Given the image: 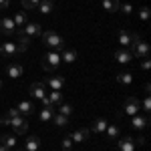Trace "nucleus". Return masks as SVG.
<instances>
[{
    "instance_id": "obj_1",
    "label": "nucleus",
    "mask_w": 151,
    "mask_h": 151,
    "mask_svg": "<svg viewBox=\"0 0 151 151\" xmlns=\"http://www.w3.org/2000/svg\"><path fill=\"white\" fill-rule=\"evenodd\" d=\"M40 38H42V42H45L48 48H55V50H63V48H65L63 36L58 35V32H55V30H45V32L40 35Z\"/></svg>"
},
{
    "instance_id": "obj_2",
    "label": "nucleus",
    "mask_w": 151,
    "mask_h": 151,
    "mask_svg": "<svg viewBox=\"0 0 151 151\" xmlns=\"http://www.w3.org/2000/svg\"><path fill=\"white\" fill-rule=\"evenodd\" d=\"M63 60H60V55H58L57 50H50V52H47V55H42V69L45 70H55L60 65Z\"/></svg>"
},
{
    "instance_id": "obj_3",
    "label": "nucleus",
    "mask_w": 151,
    "mask_h": 151,
    "mask_svg": "<svg viewBox=\"0 0 151 151\" xmlns=\"http://www.w3.org/2000/svg\"><path fill=\"white\" fill-rule=\"evenodd\" d=\"M4 125H10L18 135H24L26 131H28V121H26V117L18 115V117H12V119H8V121H2Z\"/></svg>"
},
{
    "instance_id": "obj_4",
    "label": "nucleus",
    "mask_w": 151,
    "mask_h": 151,
    "mask_svg": "<svg viewBox=\"0 0 151 151\" xmlns=\"http://www.w3.org/2000/svg\"><path fill=\"white\" fill-rule=\"evenodd\" d=\"M129 48H131V55H133V57H139V58L149 57V45H147L143 38H135V42Z\"/></svg>"
},
{
    "instance_id": "obj_5",
    "label": "nucleus",
    "mask_w": 151,
    "mask_h": 151,
    "mask_svg": "<svg viewBox=\"0 0 151 151\" xmlns=\"http://www.w3.org/2000/svg\"><path fill=\"white\" fill-rule=\"evenodd\" d=\"M123 115H125V117L139 115V99H135V97H129L127 101L123 103Z\"/></svg>"
},
{
    "instance_id": "obj_6",
    "label": "nucleus",
    "mask_w": 151,
    "mask_h": 151,
    "mask_svg": "<svg viewBox=\"0 0 151 151\" xmlns=\"http://www.w3.org/2000/svg\"><path fill=\"white\" fill-rule=\"evenodd\" d=\"M135 38H137V35L129 32V30H125V28H121V30L117 32V40H119L121 48H129L133 42H135Z\"/></svg>"
},
{
    "instance_id": "obj_7",
    "label": "nucleus",
    "mask_w": 151,
    "mask_h": 151,
    "mask_svg": "<svg viewBox=\"0 0 151 151\" xmlns=\"http://www.w3.org/2000/svg\"><path fill=\"white\" fill-rule=\"evenodd\" d=\"M18 32L26 35L28 38H35V36H40V35H42V26H40L38 22H26L22 28L18 30Z\"/></svg>"
},
{
    "instance_id": "obj_8",
    "label": "nucleus",
    "mask_w": 151,
    "mask_h": 151,
    "mask_svg": "<svg viewBox=\"0 0 151 151\" xmlns=\"http://www.w3.org/2000/svg\"><path fill=\"white\" fill-rule=\"evenodd\" d=\"M6 75H8L10 79H20V77L24 75L22 63H18V60H12V63H8V67H6Z\"/></svg>"
},
{
    "instance_id": "obj_9",
    "label": "nucleus",
    "mask_w": 151,
    "mask_h": 151,
    "mask_svg": "<svg viewBox=\"0 0 151 151\" xmlns=\"http://www.w3.org/2000/svg\"><path fill=\"white\" fill-rule=\"evenodd\" d=\"M28 93H30L32 99L42 101V99L47 97V87H45L42 83H32V85H30V89H28Z\"/></svg>"
},
{
    "instance_id": "obj_10",
    "label": "nucleus",
    "mask_w": 151,
    "mask_h": 151,
    "mask_svg": "<svg viewBox=\"0 0 151 151\" xmlns=\"http://www.w3.org/2000/svg\"><path fill=\"white\" fill-rule=\"evenodd\" d=\"M0 52H2V57H6V58H14L18 55L16 42H0Z\"/></svg>"
},
{
    "instance_id": "obj_11",
    "label": "nucleus",
    "mask_w": 151,
    "mask_h": 151,
    "mask_svg": "<svg viewBox=\"0 0 151 151\" xmlns=\"http://www.w3.org/2000/svg\"><path fill=\"white\" fill-rule=\"evenodd\" d=\"M115 60L121 63V65H129V63L133 60V55H131L129 48H117L115 50Z\"/></svg>"
},
{
    "instance_id": "obj_12",
    "label": "nucleus",
    "mask_w": 151,
    "mask_h": 151,
    "mask_svg": "<svg viewBox=\"0 0 151 151\" xmlns=\"http://www.w3.org/2000/svg\"><path fill=\"white\" fill-rule=\"evenodd\" d=\"M147 125H149V117L147 115H133L131 117V127L133 129H137V131H141V129H145L147 127Z\"/></svg>"
},
{
    "instance_id": "obj_13",
    "label": "nucleus",
    "mask_w": 151,
    "mask_h": 151,
    "mask_svg": "<svg viewBox=\"0 0 151 151\" xmlns=\"http://www.w3.org/2000/svg\"><path fill=\"white\" fill-rule=\"evenodd\" d=\"M14 30H16V24H14L12 18L6 16V18H2V20H0V32H2V35H8V36H10Z\"/></svg>"
},
{
    "instance_id": "obj_14",
    "label": "nucleus",
    "mask_w": 151,
    "mask_h": 151,
    "mask_svg": "<svg viewBox=\"0 0 151 151\" xmlns=\"http://www.w3.org/2000/svg\"><path fill=\"white\" fill-rule=\"evenodd\" d=\"M89 135H91V131H89L87 127H83V129H77L75 133H70L69 137L73 139V143H83V141L89 139Z\"/></svg>"
},
{
    "instance_id": "obj_15",
    "label": "nucleus",
    "mask_w": 151,
    "mask_h": 151,
    "mask_svg": "<svg viewBox=\"0 0 151 151\" xmlns=\"http://www.w3.org/2000/svg\"><path fill=\"white\" fill-rule=\"evenodd\" d=\"M117 145H119V149L121 151H135V139L133 137H123V139L117 141Z\"/></svg>"
},
{
    "instance_id": "obj_16",
    "label": "nucleus",
    "mask_w": 151,
    "mask_h": 151,
    "mask_svg": "<svg viewBox=\"0 0 151 151\" xmlns=\"http://www.w3.org/2000/svg\"><path fill=\"white\" fill-rule=\"evenodd\" d=\"M48 87H50V91H60L65 87V77H60V75L48 77Z\"/></svg>"
},
{
    "instance_id": "obj_17",
    "label": "nucleus",
    "mask_w": 151,
    "mask_h": 151,
    "mask_svg": "<svg viewBox=\"0 0 151 151\" xmlns=\"http://www.w3.org/2000/svg\"><path fill=\"white\" fill-rule=\"evenodd\" d=\"M16 109H18V113H20L22 117L32 115V113H35V105L30 103V101H20V103L16 105Z\"/></svg>"
},
{
    "instance_id": "obj_18",
    "label": "nucleus",
    "mask_w": 151,
    "mask_h": 151,
    "mask_svg": "<svg viewBox=\"0 0 151 151\" xmlns=\"http://www.w3.org/2000/svg\"><path fill=\"white\" fill-rule=\"evenodd\" d=\"M38 147H40V139L36 135L26 137V141H24V151H38Z\"/></svg>"
},
{
    "instance_id": "obj_19",
    "label": "nucleus",
    "mask_w": 151,
    "mask_h": 151,
    "mask_svg": "<svg viewBox=\"0 0 151 151\" xmlns=\"http://www.w3.org/2000/svg\"><path fill=\"white\" fill-rule=\"evenodd\" d=\"M60 60H63V63H75V60H77V50L65 47L63 48V55H60Z\"/></svg>"
},
{
    "instance_id": "obj_20",
    "label": "nucleus",
    "mask_w": 151,
    "mask_h": 151,
    "mask_svg": "<svg viewBox=\"0 0 151 151\" xmlns=\"http://www.w3.org/2000/svg\"><path fill=\"white\" fill-rule=\"evenodd\" d=\"M30 47V38L26 35H22V32H18V42H16V48H18V55L20 52H24L26 48Z\"/></svg>"
},
{
    "instance_id": "obj_21",
    "label": "nucleus",
    "mask_w": 151,
    "mask_h": 151,
    "mask_svg": "<svg viewBox=\"0 0 151 151\" xmlns=\"http://www.w3.org/2000/svg\"><path fill=\"white\" fill-rule=\"evenodd\" d=\"M47 101L50 103V107H57V105L63 103V93H60V91H50V93L47 95Z\"/></svg>"
},
{
    "instance_id": "obj_22",
    "label": "nucleus",
    "mask_w": 151,
    "mask_h": 151,
    "mask_svg": "<svg viewBox=\"0 0 151 151\" xmlns=\"http://www.w3.org/2000/svg\"><path fill=\"white\" fill-rule=\"evenodd\" d=\"M107 125H109V123H107L105 119H97V121L91 123V129H89V131H93V133H105Z\"/></svg>"
},
{
    "instance_id": "obj_23",
    "label": "nucleus",
    "mask_w": 151,
    "mask_h": 151,
    "mask_svg": "<svg viewBox=\"0 0 151 151\" xmlns=\"http://www.w3.org/2000/svg\"><path fill=\"white\" fill-rule=\"evenodd\" d=\"M52 115H55V109H52V107H45V109L38 113V119H40L42 123H50V121H52Z\"/></svg>"
},
{
    "instance_id": "obj_24",
    "label": "nucleus",
    "mask_w": 151,
    "mask_h": 151,
    "mask_svg": "<svg viewBox=\"0 0 151 151\" xmlns=\"http://www.w3.org/2000/svg\"><path fill=\"white\" fill-rule=\"evenodd\" d=\"M0 145L6 147V149H14V147H16V137H12V135H2V137H0Z\"/></svg>"
},
{
    "instance_id": "obj_25",
    "label": "nucleus",
    "mask_w": 151,
    "mask_h": 151,
    "mask_svg": "<svg viewBox=\"0 0 151 151\" xmlns=\"http://www.w3.org/2000/svg\"><path fill=\"white\" fill-rule=\"evenodd\" d=\"M36 8L42 12V14H50V12L55 10V2H50V0H40V4H38Z\"/></svg>"
},
{
    "instance_id": "obj_26",
    "label": "nucleus",
    "mask_w": 151,
    "mask_h": 151,
    "mask_svg": "<svg viewBox=\"0 0 151 151\" xmlns=\"http://www.w3.org/2000/svg\"><path fill=\"white\" fill-rule=\"evenodd\" d=\"M52 123H55L57 127H67V125H69V117L57 113V115H52Z\"/></svg>"
},
{
    "instance_id": "obj_27",
    "label": "nucleus",
    "mask_w": 151,
    "mask_h": 151,
    "mask_svg": "<svg viewBox=\"0 0 151 151\" xmlns=\"http://www.w3.org/2000/svg\"><path fill=\"white\" fill-rule=\"evenodd\" d=\"M12 20H14V24H16V28H22L24 24L28 22V20H26V12H16Z\"/></svg>"
},
{
    "instance_id": "obj_28",
    "label": "nucleus",
    "mask_w": 151,
    "mask_h": 151,
    "mask_svg": "<svg viewBox=\"0 0 151 151\" xmlns=\"http://www.w3.org/2000/svg\"><path fill=\"white\" fill-rule=\"evenodd\" d=\"M105 133H107V137H109V139H119V133H121V131H119V127H117V125H107V129H105Z\"/></svg>"
},
{
    "instance_id": "obj_29",
    "label": "nucleus",
    "mask_w": 151,
    "mask_h": 151,
    "mask_svg": "<svg viewBox=\"0 0 151 151\" xmlns=\"http://www.w3.org/2000/svg\"><path fill=\"white\" fill-rule=\"evenodd\" d=\"M103 8L107 12H117L119 10V0H103Z\"/></svg>"
},
{
    "instance_id": "obj_30",
    "label": "nucleus",
    "mask_w": 151,
    "mask_h": 151,
    "mask_svg": "<svg viewBox=\"0 0 151 151\" xmlns=\"http://www.w3.org/2000/svg\"><path fill=\"white\" fill-rule=\"evenodd\" d=\"M131 81H133L131 73H119L117 75V83H121V85H131Z\"/></svg>"
},
{
    "instance_id": "obj_31",
    "label": "nucleus",
    "mask_w": 151,
    "mask_h": 151,
    "mask_svg": "<svg viewBox=\"0 0 151 151\" xmlns=\"http://www.w3.org/2000/svg\"><path fill=\"white\" fill-rule=\"evenodd\" d=\"M57 107H58V113H60V115H67V117L73 115V107H70L69 103H60V105H57Z\"/></svg>"
},
{
    "instance_id": "obj_32",
    "label": "nucleus",
    "mask_w": 151,
    "mask_h": 151,
    "mask_svg": "<svg viewBox=\"0 0 151 151\" xmlns=\"http://www.w3.org/2000/svg\"><path fill=\"white\" fill-rule=\"evenodd\" d=\"M38 4H40V0H22L24 10H35Z\"/></svg>"
},
{
    "instance_id": "obj_33",
    "label": "nucleus",
    "mask_w": 151,
    "mask_h": 151,
    "mask_svg": "<svg viewBox=\"0 0 151 151\" xmlns=\"http://www.w3.org/2000/svg\"><path fill=\"white\" fill-rule=\"evenodd\" d=\"M141 109H143L145 113H149V111H151V99H149V95H145V99H143V103H141Z\"/></svg>"
},
{
    "instance_id": "obj_34",
    "label": "nucleus",
    "mask_w": 151,
    "mask_h": 151,
    "mask_svg": "<svg viewBox=\"0 0 151 151\" xmlns=\"http://www.w3.org/2000/svg\"><path fill=\"white\" fill-rule=\"evenodd\" d=\"M119 8L123 10V14H131V12H133V6H131L129 2H125V4H119Z\"/></svg>"
},
{
    "instance_id": "obj_35",
    "label": "nucleus",
    "mask_w": 151,
    "mask_h": 151,
    "mask_svg": "<svg viewBox=\"0 0 151 151\" xmlns=\"http://www.w3.org/2000/svg\"><path fill=\"white\" fill-rule=\"evenodd\" d=\"M70 147H73V139H70L69 135H67V137H65V139H63V151L70 149Z\"/></svg>"
},
{
    "instance_id": "obj_36",
    "label": "nucleus",
    "mask_w": 151,
    "mask_h": 151,
    "mask_svg": "<svg viewBox=\"0 0 151 151\" xmlns=\"http://www.w3.org/2000/svg\"><path fill=\"white\" fill-rule=\"evenodd\" d=\"M139 18L141 20H147V18H149V8H147V6H143L139 10Z\"/></svg>"
},
{
    "instance_id": "obj_37",
    "label": "nucleus",
    "mask_w": 151,
    "mask_h": 151,
    "mask_svg": "<svg viewBox=\"0 0 151 151\" xmlns=\"http://www.w3.org/2000/svg\"><path fill=\"white\" fill-rule=\"evenodd\" d=\"M141 67H143V70H149V67H151V63H149V57H145V58H143V63H141Z\"/></svg>"
},
{
    "instance_id": "obj_38",
    "label": "nucleus",
    "mask_w": 151,
    "mask_h": 151,
    "mask_svg": "<svg viewBox=\"0 0 151 151\" xmlns=\"http://www.w3.org/2000/svg\"><path fill=\"white\" fill-rule=\"evenodd\" d=\"M10 6V0H0V10H6Z\"/></svg>"
},
{
    "instance_id": "obj_39",
    "label": "nucleus",
    "mask_w": 151,
    "mask_h": 151,
    "mask_svg": "<svg viewBox=\"0 0 151 151\" xmlns=\"http://www.w3.org/2000/svg\"><path fill=\"white\" fill-rule=\"evenodd\" d=\"M0 151H8V149H6V147H2V145H0Z\"/></svg>"
},
{
    "instance_id": "obj_40",
    "label": "nucleus",
    "mask_w": 151,
    "mask_h": 151,
    "mask_svg": "<svg viewBox=\"0 0 151 151\" xmlns=\"http://www.w3.org/2000/svg\"><path fill=\"white\" fill-rule=\"evenodd\" d=\"M0 89H2V81H0Z\"/></svg>"
},
{
    "instance_id": "obj_41",
    "label": "nucleus",
    "mask_w": 151,
    "mask_h": 151,
    "mask_svg": "<svg viewBox=\"0 0 151 151\" xmlns=\"http://www.w3.org/2000/svg\"><path fill=\"white\" fill-rule=\"evenodd\" d=\"M67 151H73V149H67Z\"/></svg>"
},
{
    "instance_id": "obj_42",
    "label": "nucleus",
    "mask_w": 151,
    "mask_h": 151,
    "mask_svg": "<svg viewBox=\"0 0 151 151\" xmlns=\"http://www.w3.org/2000/svg\"><path fill=\"white\" fill-rule=\"evenodd\" d=\"M50 2H55V0H50Z\"/></svg>"
},
{
    "instance_id": "obj_43",
    "label": "nucleus",
    "mask_w": 151,
    "mask_h": 151,
    "mask_svg": "<svg viewBox=\"0 0 151 151\" xmlns=\"http://www.w3.org/2000/svg\"><path fill=\"white\" fill-rule=\"evenodd\" d=\"M0 40H2V38H0Z\"/></svg>"
},
{
    "instance_id": "obj_44",
    "label": "nucleus",
    "mask_w": 151,
    "mask_h": 151,
    "mask_svg": "<svg viewBox=\"0 0 151 151\" xmlns=\"http://www.w3.org/2000/svg\"><path fill=\"white\" fill-rule=\"evenodd\" d=\"M0 137H2V135H0Z\"/></svg>"
},
{
    "instance_id": "obj_45",
    "label": "nucleus",
    "mask_w": 151,
    "mask_h": 151,
    "mask_svg": "<svg viewBox=\"0 0 151 151\" xmlns=\"http://www.w3.org/2000/svg\"><path fill=\"white\" fill-rule=\"evenodd\" d=\"M22 151H24V149H22Z\"/></svg>"
}]
</instances>
